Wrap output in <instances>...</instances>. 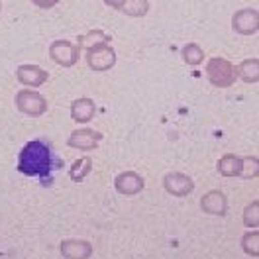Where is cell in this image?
Masks as SVG:
<instances>
[{
	"instance_id": "6da1fadb",
	"label": "cell",
	"mask_w": 259,
	"mask_h": 259,
	"mask_svg": "<svg viewBox=\"0 0 259 259\" xmlns=\"http://www.w3.org/2000/svg\"><path fill=\"white\" fill-rule=\"evenodd\" d=\"M63 161L59 155L53 151L46 140H32L22 147L20 157H18V171L28 175V177H37L49 183V177L53 175L55 169H61Z\"/></svg>"
},
{
	"instance_id": "7a4b0ae2",
	"label": "cell",
	"mask_w": 259,
	"mask_h": 259,
	"mask_svg": "<svg viewBox=\"0 0 259 259\" xmlns=\"http://www.w3.org/2000/svg\"><path fill=\"white\" fill-rule=\"evenodd\" d=\"M232 28L234 32L251 35L259 30V12L253 8H242L232 18Z\"/></svg>"
},
{
	"instance_id": "3957f363",
	"label": "cell",
	"mask_w": 259,
	"mask_h": 259,
	"mask_svg": "<svg viewBox=\"0 0 259 259\" xmlns=\"http://www.w3.org/2000/svg\"><path fill=\"white\" fill-rule=\"evenodd\" d=\"M77 51L79 49L75 48L71 41L67 39H59V41H53L51 48H49V55L61 65H73L77 61Z\"/></svg>"
},
{
	"instance_id": "277c9868",
	"label": "cell",
	"mask_w": 259,
	"mask_h": 259,
	"mask_svg": "<svg viewBox=\"0 0 259 259\" xmlns=\"http://www.w3.org/2000/svg\"><path fill=\"white\" fill-rule=\"evenodd\" d=\"M114 59H116V55H114L112 48H108L104 44L93 46V48L89 49V55H87L89 65L95 67V69H108L114 63Z\"/></svg>"
},
{
	"instance_id": "5b68a950",
	"label": "cell",
	"mask_w": 259,
	"mask_h": 259,
	"mask_svg": "<svg viewBox=\"0 0 259 259\" xmlns=\"http://www.w3.org/2000/svg\"><path fill=\"white\" fill-rule=\"evenodd\" d=\"M212 81L216 82H232V67L224 59H212L208 65Z\"/></svg>"
},
{
	"instance_id": "8992f818",
	"label": "cell",
	"mask_w": 259,
	"mask_h": 259,
	"mask_svg": "<svg viewBox=\"0 0 259 259\" xmlns=\"http://www.w3.org/2000/svg\"><path fill=\"white\" fill-rule=\"evenodd\" d=\"M18 104H20V108H22L24 112H28V114L44 112V100H39L33 93H20Z\"/></svg>"
},
{
	"instance_id": "52a82bcc",
	"label": "cell",
	"mask_w": 259,
	"mask_h": 259,
	"mask_svg": "<svg viewBox=\"0 0 259 259\" xmlns=\"http://www.w3.org/2000/svg\"><path fill=\"white\" fill-rule=\"evenodd\" d=\"M147 10H149V2L147 0H124V4L120 6V12L134 18L146 16Z\"/></svg>"
},
{
	"instance_id": "ba28073f",
	"label": "cell",
	"mask_w": 259,
	"mask_h": 259,
	"mask_svg": "<svg viewBox=\"0 0 259 259\" xmlns=\"http://www.w3.org/2000/svg\"><path fill=\"white\" fill-rule=\"evenodd\" d=\"M18 77H20V81L30 82V84H39V82L46 81V73H44L41 69L33 67V65H24V67H20V69H18Z\"/></svg>"
},
{
	"instance_id": "9c48e42d",
	"label": "cell",
	"mask_w": 259,
	"mask_h": 259,
	"mask_svg": "<svg viewBox=\"0 0 259 259\" xmlns=\"http://www.w3.org/2000/svg\"><path fill=\"white\" fill-rule=\"evenodd\" d=\"M183 57H185V61L191 65H196L202 61V57H204V53H202V49L198 48L196 44H189V46H185L183 48Z\"/></svg>"
},
{
	"instance_id": "30bf717a",
	"label": "cell",
	"mask_w": 259,
	"mask_h": 259,
	"mask_svg": "<svg viewBox=\"0 0 259 259\" xmlns=\"http://www.w3.org/2000/svg\"><path fill=\"white\" fill-rule=\"evenodd\" d=\"M243 81H257L259 79V61L257 59H247L242 63Z\"/></svg>"
},
{
	"instance_id": "8fae6325",
	"label": "cell",
	"mask_w": 259,
	"mask_h": 259,
	"mask_svg": "<svg viewBox=\"0 0 259 259\" xmlns=\"http://www.w3.org/2000/svg\"><path fill=\"white\" fill-rule=\"evenodd\" d=\"M110 41V35H106V33L102 32V30H91L89 33H84V35H79V41L81 44H89L91 48L93 46H98L95 41Z\"/></svg>"
},
{
	"instance_id": "7c38bea8",
	"label": "cell",
	"mask_w": 259,
	"mask_h": 259,
	"mask_svg": "<svg viewBox=\"0 0 259 259\" xmlns=\"http://www.w3.org/2000/svg\"><path fill=\"white\" fill-rule=\"evenodd\" d=\"M32 2L35 4V6H39V8H46V10H48V8H53L59 0H32Z\"/></svg>"
},
{
	"instance_id": "4fadbf2b",
	"label": "cell",
	"mask_w": 259,
	"mask_h": 259,
	"mask_svg": "<svg viewBox=\"0 0 259 259\" xmlns=\"http://www.w3.org/2000/svg\"><path fill=\"white\" fill-rule=\"evenodd\" d=\"M0 8H2V4H0Z\"/></svg>"
}]
</instances>
